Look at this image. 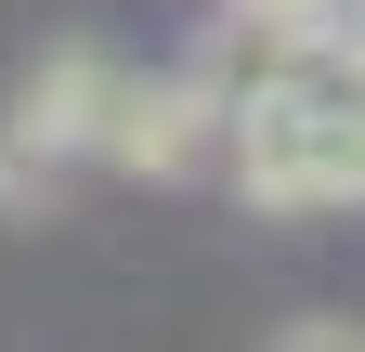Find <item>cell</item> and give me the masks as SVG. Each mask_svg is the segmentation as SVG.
I'll return each instance as SVG.
<instances>
[{
  "label": "cell",
  "mask_w": 365,
  "mask_h": 352,
  "mask_svg": "<svg viewBox=\"0 0 365 352\" xmlns=\"http://www.w3.org/2000/svg\"><path fill=\"white\" fill-rule=\"evenodd\" d=\"M209 144H235V105H222V78H130L118 92V130H105V157L118 170H196Z\"/></svg>",
  "instance_id": "obj_1"
},
{
  "label": "cell",
  "mask_w": 365,
  "mask_h": 352,
  "mask_svg": "<svg viewBox=\"0 0 365 352\" xmlns=\"http://www.w3.org/2000/svg\"><path fill=\"white\" fill-rule=\"evenodd\" d=\"M118 92H130V78H105V53H53V66H39L26 92H14V118H0V130H14L39 170H53V157H105Z\"/></svg>",
  "instance_id": "obj_2"
},
{
  "label": "cell",
  "mask_w": 365,
  "mask_h": 352,
  "mask_svg": "<svg viewBox=\"0 0 365 352\" xmlns=\"http://www.w3.org/2000/svg\"><path fill=\"white\" fill-rule=\"evenodd\" d=\"M274 352H365V326H339V314H300V326L274 339Z\"/></svg>",
  "instance_id": "obj_3"
},
{
  "label": "cell",
  "mask_w": 365,
  "mask_h": 352,
  "mask_svg": "<svg viewBox=\"0 0 365 352\" xmlns=\"http://www.w3.org/2000/svg\"><path fill=\"white\" fill-rule=\"evenodd\" d=\"M248 26H327V0H248Z\"/></svg>",
  "instance_id": "obj_4"
}]
</instances>
